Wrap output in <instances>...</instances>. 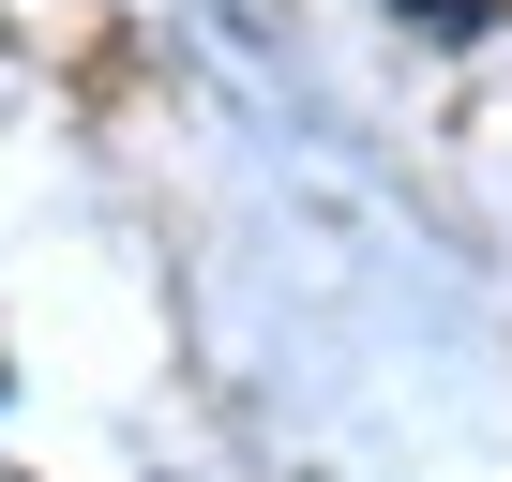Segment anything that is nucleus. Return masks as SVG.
Listing matches in <instances>:
<instances>
[{"mask_svg":"<svg viewBox=\"0 0 512 482\" xmlns=\"http://www.w3.org/2000/svg\"><path fill=\"white\" fill-rule=\"evenodd\" d=\"M407 16H422V31H482V0H407Z\"/></svg>","mask_w":512,"mask_h":482,"instance_id":"nucleus-1","label":"nucleus"}]
</instances>
